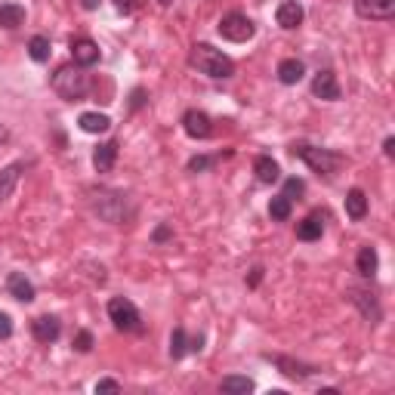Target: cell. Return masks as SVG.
I'll return each instance as SVG.
<instances>
[{"mask_svg":"<svg viewBox=\"0 0 395 395\" xmlns=\"http://www.w3.org/2000/svg\"><path fill=\"white\" fill-rule=\"evenodd\" d=\"M189 62L201 74H207V78H213V81H225V78H232V74H235V62L222 50H216V46H210V43H195Z\"/></svg>","mask_w":395,"mask_h":395,"instance_id":"6da1fadb","label":"cell"},{"mask_svg":"<svg viewBox=\"0 0 395 395\" xmlns=\"http://www.w3.org/2000/svg\"><path fill=\"white\" fill-rule=\"evenodd\" d=\"M53 90L59 93L62 99L78 102L90 93V74L83 71L81 65H62V68L53 74Z\"/></svg>","mask_w":395,"mask_h":395,"instance_id":"7a4b0ae2","label":"cell"},{"mask_svg":"<svg viewBox=\"0 0 395 395\" xmlns=\"http://www.w3.org/2000/svg\"><path fill=\"white\" fill-rule=\"evenodd\" d=\"M90 204H93V210L99 213V220H106L111 225H120L133 213V207H127L130 201L124 192H99V195H93Z\"/></svg>","mask_w":395,"mask_h":395,"instance_id":"3957f363","label":"cell"},{"mask_svg":"<svg viewBox=\"0 0 395 395\" xmlns=\"http://www.w3.org/2000/svg\"><path fill=\"white\" fill-rule=\"evenodd\" d=\"M290 155H294V158H303V161L312 167L315 173H322V176H331L337 167H340V161H343L340 155L327 152V148H315V145H309V143L290 145Z\"/></svg>","mask_w":395,"mask_h":395,"instance_id":"277c9868","label":"cell"},{"mask_svg":"<svg viewBox=\"0 0 395 395\" xmlns=\"http://www.w3.org/2000/svg\"><path fill=\"white\" fill-rule=\"evenodd\" d=\"M108 318H111V324H115L120 334H133V331H139V327H143L139 309L130 303L127 297H111L108 299Z\"/></svg>","mask_w":395,"mask_h":395,"instance_id":"5b68a950","label":"cell"},{"mask_svg":"<svg viewBox=\"0 0 395 395\" xmlns=\"http://www.w3.org/2000/svg\"><path fill=\"white\" fill-rule=\"evenodd\" d=\"M220 34L225 37V41H232V43H244V41H250V37L257 34V25H253L244 13H225L220 19Z\"/></svg>","mask_w":395,"mask_h":395,"instance_id":"8992f818","label":"cell"},{"mask_svg":"<svg viewBox=\"0 0 395 395\" xmlns=\"http://www.w3.org/2000/svg\"><path fill=\"white\" fill-rule=\"evenodd\" d=\"M183 130L189 133L192 139H207L213 133V124H210V118L204 115V111H198V108H189L183 115Z\"/></svg>","mask_w":395,"mask_h":395,"instance_id":"52a82bcc","label":"cell"},{"mask_svg":"<svg viewBox=\"0 0 395 395\" xmlns=\"http://www.w3.org/2000/svg\"><path fill=\"white\" fill-rule=\"evenodd\" d=\"M71 56H74V65L90 68V65L99 62V46H96V41H90V37H74V41H71Z\"/></svg>","mask_w":395,"mask_h":395,"instance_id":"ba28073f","label":"cell"},{"mask_svg":"<svg viewBox=\"0 0 395 395\" xmlns=\"http://www.w3.org/2000/svg\"><path fill=\"white\" fill-rule=\"evenodd\" d=\"M312 93L318 99H324V102H337L340 99V83H337V74L334 71H318L315 78H312Z\"/></svg>","mask_w":395,"mask_h":395,"instance_id":"9c48e42d","label":"cell"},{"mask_svg":"<svg viewBox=\"0 0 395 395\" xmlns=\"http://www.w3.org/2000/svg\"><path fill=\"white\" fill-rule=\"evenodd\" d=\"M31 334L37 343H56L62 334V324H59V318H53V315H41L31 322Z\"/></svg>","mask_w":395,"mask_h":395,"instance_id":"30bf717a","label":"cell"},{"mask_svg":"<svg viewBox=\"0 0 395 395\" xmlns=\"http://www.w3.org/2000/svg\"><path fill=\"white\" fill-rule=\"evenodd\" d=\"M25 170H28V161H13L9 167H4V170H0V204H4L6 198L13 195V189L19 185V180H22Z\"/></svg>","mask_w":395,"mask_h":395,"instance_id":"8fae6325","label":"cell"},{"mask_svg":"<svg viewBox=\"0 0 395 395\" xmlns=\"http://www.w3.org/2000/svg\"><path fill=\"white\" fill-rule=\"evenodd\" d=\"M355 13L361 19H389L395 13V0H355Z\"/></svg>","mask_w":395,"mask_h":395,"instance_id":"7c38bea8","label":"cell"},{"mask_svg":"<svg viewBox=\"0 0 395 395\" xmlns=\"http://www.w3.org/2000/svg\"><path fill=\"white\" fill-rule=\"evenodd\" d=\"M6 290H9V297L19 299V303H31V299H34V284L22 275V272H9Z\"/></svg>","mask_w":395,"mask_h":395,"instance_id":"4fadbf2b","label":"cell"},{"mask_svg":"<svg viewBox=\"0 0 395 395\" xmlns=\"http://www.w3.org/2000/svg\"><path fill=\"white\" fill-rule=\"evenodd\" d=\"M303 6L297 4V0H284V4H278L275 9V22L281 28H297V25H303Z\"/></svg>","mask_w":395,"mask_h":395,"instance_id":"5bb4252c","label":"cell"},{"mask_svg":"<svg viewBox=\"0 0 395 395\" xmlns=\"http://www.w3.org/2000/svg\"><path fill=\"white\" fill-rule=\"evenodd\" d=\"M118 161V143L115 139H108V143H102L96 152H93V167H96V173H108L111 167Z\"/></svg>","mask_w":395,"mask_h":395,"instance_id":"9a60e30c","label":"cell"},{"mask_svg":"<svg viewBox=\"0 0 395 395\" xmlns=\"http://www.w3.org/2000/svg\"><path fill=\"white\" fill-rule=\"evenodd\" d=\"M253 173H257V180L266 183V185L281 180V167H278L275 158H269V155H260L257 161H253Z\"/></svg>","mask_w":395,"mask_h":395,"instance_id":"2e32d148","label":"cell"},{"mask_svg":"<svg viewBox=\"0 0 395 395\" xmlns=\"http://www.w3.org/2000/svg\"><path fill=\"white\" fill-rule=\"evenodd\" d=\"M349 299L361 309V315L368 318L371 324H377V322H380V306H377V299H374L371 294H364V290H349Z\"/></svg>","mask_w":395,"mask_h":395,"instance_id":"e0dca14e","label":"cell"},{"mask_svg":"<svg viewBox=\"0 0 395 395\" xmlns=\"http://www.w3.org/2000/svg\"><path fill=\"white\" fill-rule=\"evenodd\" d=\"M322 235H324V220H322V213L306 216V220L297 225V238H299V241H318Z\"/></svg>","mask_w":395,"mask_h":395,"instance_id":"ac0fdd59","label":"cell"},{"mask_svg":"<svg viewBox=\"0 0 395 395\" xmlns=\"http://www.w3.org/2000/svg\"><path fill=\"white\" fill-rule=\"evenodd\" d=\"M306 78V65L299 59H284L278 65V81L287 83V87H294V83H299Z\"/></svg>","mask_w":395,"mask_h":395,"instance_id":"d6986e66","label":"cell"},{"mask_svg":"<svg viewBox=\"0 0 395 395\" xmlns=\"http://www.w3.org/2000/svg\"><path fill=\"white\" fill-rule=\"evenodd\" d=\"M275 364L281 368V374H287L290 380H306L309 374H312L315 368L312 364H303V361H294V359H287V355H275Z\"/></svg>","mask_w":395,"mask_h":395,"instance_id":"ffe728a7","label":"cell"},{"mask_svg":"<svg viewBox=\"0 0 395 395\" xmlns=\"http://www.w3.org/2000/svg\"><path fill=\"white\" fill-rule=\"evenodd\" d=\"M346 216H349V220H364V216H368V195L361 189H352L346 195Z\"/></svg>","mask_w":395,"mask_h":395,"instance_id":"44dd1931","label":"cell"},{"mask_svg":"<svg viewBox=\"0 0 395 395\" xmlns=\"http://www.w3.org/2000/svg\"><path fill=\"white\" fill-rule=\"evenodd\" d=\"M355 266H359V275L361 278H374V275H377V269H380L377 250H374V247H361L359 250V260H355Z\"/></svg>","mask_w":395,"mask_h":395,"instance_id":"7402d4cb","label":"cell"},{"mask_svg":"<svg viewBox=\"0 0 395 395\" xmlns=\"http://www.w3.org/2000/svg\"><path fill=\"white\" fill-rule=\"evenodd\" d=\"M78 124H81L83 133H106V130L111 127V118L108 115H99V111H83Z\"/></svg>","mask_w":395,"mask_h":395,"instance_id":"603a6c76","label":"cell"},{"mask_svg":"<svg viewBox=\"0 0 395 395\" xmlns=\"http://www.w3.org/2000/svg\"><path fill=\"white\" fill-rule=\"evenodd\" d=\"M220 389L225 395H247V392H253V380L250 377H241V374H232V377H222Z\"/></svg>","mask_w":395,"mask_h":395,"instance_id":"cb8c5ba5","label":"cell"},{"mask_svg":"<svg viewBox=\"0 0 395 395\" xmlns=\"http://www.w3.org/2000/svg\"><path fill=\"white\" fill-rule=\"evenodd\" d=\"M22 22H25V6L0 4V28H19Z\"/></svg>","mask_w":395,"mask_h":395,"instance_id":"d4e9b609","label":"cell"},{"mask_svg":"<svg viewBox=\"0 0 395 395\" xmlns=\"http://www.w3.org/2000/svg\"><path fill=\"white\" fill-rule=\"evenodd\" d=\"M290 210H294V201H290L287 195H275L269 201V216L275 222H284V220H290Z\"/></svg>","mask_w":395,"mask_h":395,"instance_id":"484cf974","label":"cell"},{"mask_svg":"<svg viewBox=\"0 0 395 395\" xmlns=\"http://www.w3.org/2000/svg\"><path fill=\"white\" fill-rule=\"evenodd\" d=\"M28 56H31L34 62H46V59H50V37L34 34L31 41H28Z\"/></svg>","mask_w":395,"mask_h":395,"instance_id":"4316f807","label":"cell"},{"mask_svg":"<svg viewBox=\"0 0 395 395\" xmlns=\"http://www.w3.org/2000/svg\"><path fill=\"white\" fill-rule=\"evenodd\" d=\"M185 352H189V337H185L183 327H176V331L170 334V359L180 361Z\"/></svg>","mask_w":395,"mask_h":395,"instance_id":"83f0119b","label":"cell"},{"mask_svg":"<svg viewBox=\"0 0 395 395\" xmlns=\"http://www.w3.org/2000/svg\"><path fill=\"white\" fill-rule=\"evenodd\" d=\"M303 192H306V183H303V180H297V176H290V180L284 183V192H281V195H287L290 201H294V198H299Z\"/></svg>","mask_w":395,"mask_h":395,"instance_id":"f1b7e54d","label":"cell"},{"mask_svg":"<svg viewBox=\"0 0 395 395\" xmlns=\"http://www.w3.org/2000/svg\"><path fill=\"white\" fill-rule=\"evenodd\" d=\"M74 349H78L81 355H87L93 349V334L90 331H78V337H74Z\"/></svg>","mask_w":395,"mask_h":395,"instance_id":"f546056e","label":"cell"},{"mask_svg":"<svg viewBox=\"0 0 395 395\" xmlns=\"http://www.w3.org/2000/svg\"><path fill=\"white\" fill-rule=\"evenodd\" d=\"M210 164H213V158H207V155H195L192 161H189V173H204Z\"/></svg>","mask_w":395,"mask_h":395,"instance_id":"4dcf8cb0","label":"cell"},{"mask_svg":"<svg viewBox=\"0 0 395 395\" xmlns=\"http://www.w3.org/2000/svg\"><path fill=\"white\" fill-rule=\"evenodd\" d=\"M9 337H13V318L0 312V340H9Z\"/></svg>","mask_w":395,"mask_h":395,"instance_id":"1f68e13d","label":"cell"},{"mask_svg":"<svg viewBox=\"0 0 395 395\" xmlns=\"http://www.w3.org/2000/svg\"><path fill=\"white\" fill-rule=\"evenodd\" d=\"M96 392H120V383L118 380H99L96 383Z\"/></svg>","mask_w":395,"mask_h":395,"instance_id":"d6a6232c","label":"cell"},{"mask_svg":"<svg viewBox=\"0 0 395 395\" xmlns=\"http://www.w3.org/2000/svg\"><path fill=\"white\" fill-rule=\"evenodd\" d=\"M115 6L120 9V13H133V9L139 6V0H115Z\"/></svg>","mask_w":395,"mask_h":395,"instance_id":"836d02e7","label":"cell"},{"mask_svg":"<svg viewBox=\"0 0 395 395\" xmlns=\"http://www.w3.org/2000/svg\"><path fill=\"white\" fill-rule=\"evenodd\" d=\"M170 238V225H158L155 229V241H167Z\"/></svg>","mask_w":395,"mask_h":395,"instance_id":"e575fe53","label":"cell"},{"mask_svg":"<svg viewBox=\"0 0 395 395\" xmlns=\"http://www.w3.org/2000/svg\"><path fill=\"white\" fill-rule=\"evenodd\" d=\"M143 102H145V93H143V90H136V93H133V102H130V106H133V108H139V106H143Z\"/></svg>","mask_w":395,"mask_h":395,"instance_id":"d590c367","label":"cell"},{"mask_svg":"<svg viewBox=\"0 0 395 395\" xmlns=\"http://www.w3.org/2000/svg\"><path fill=\"white\" fill-rule=\"evenodd\" d=\"M383 152H386V155H389V158H392V155H395V139H392V136H389V139H386V143H383Z\"/></svg>","mask_w":395,"mask_h":395,"instance_id":"8d00e7d4","label":"cell"},{"mask_svg":"<svg viewBox=\"0 0 395 395\" xmlns=\"http://www.w3.org/2000/svg\"><path fill=\"white\" fill-rule=\"evenodd\" d=\"M81 6H83V9H96L99 0H81Z\"/></svg>","mask_w":395,"mask_h":395,"instance_id":"74e56055","label":"cell"},{"mask_svg":"<svg viewBox=\"0 0 395 395\" xmlns=\"http://www.w3.org/2000/svg\"><path fill=\"white\" fill-rule=\"evenodd\" d=\"M260 278H262V269H253V275H250V284H260Z\"/></svg>","mask_w":395,"mask_h":395,"instance_id":"f35d334b","label":"cell"},{"mask_svg":"<svg viewBox=\"0 0 395 395\" xmlns=\"http://www.w3.org/2000/svg\"><path fill=\"white\" fill-rule=\"evenodd\" d=\"M4 139H6V127L0 124V143H4Z\"/></svg>","mask_w":395,"mask_h":395,"instance_id":"ab89813d","label":"cell"},{"mask_svg":"<svg viewBox=\"0 0 395 395\" xmlns=\"http://www.w3.org/2000/svg\"><path fill=\"white\" fill-rule=\"evenodd\" d=\"M158 4H161V6H170V4H173V0H158Z\"/></svg>","mask_w":395,"mask_h":395,"instance_id":"60d3db41","label":"cell"}]
</instances>
